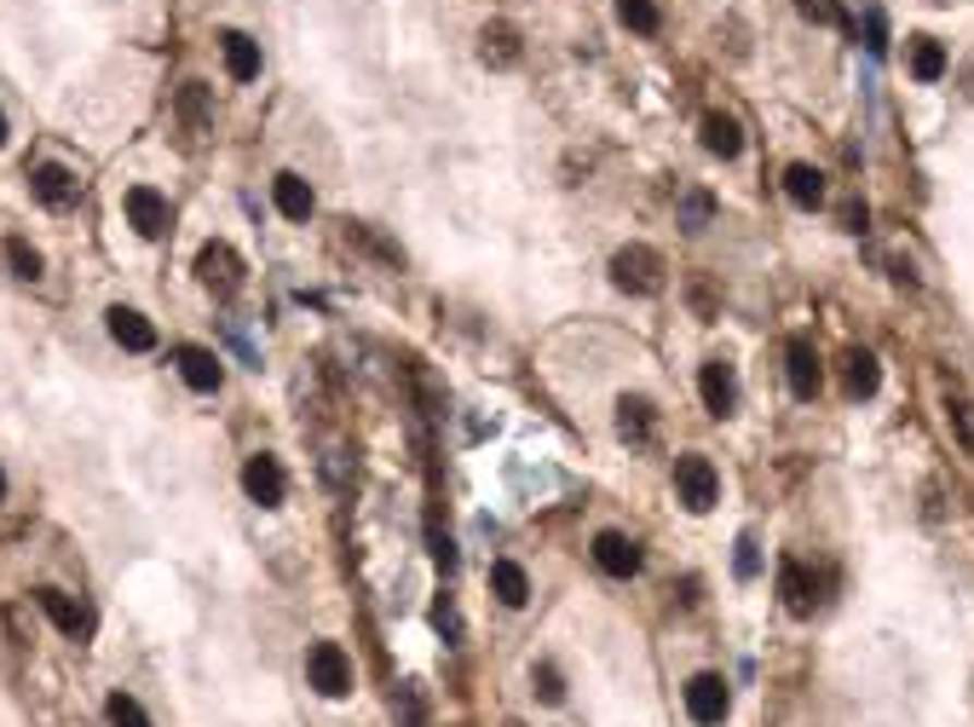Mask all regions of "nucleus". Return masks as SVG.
I'll return each mask as SVG.
<instances>
[{
	"instance_id": "1",
	"label": "nucleus",
	"mask_w": 974,
	"mask_h": 727,
	"mask_svg": "<svg viewBox=\"0 0 974 727\" xmlns=\"http://www.w3.org/2000/svg\"><path fill=\"white\" fill-rule=\"evenodd\" d=\"M612 283L623 295H658L663 289V254L646 249V242H628L612 254Z\"/></svg>"
},
{
	"instance_id": "2",
	"label": "nucleus",
	"mask_w": 974,
	"mask_h": 727,
	"mask_svg": "<svg viewBox=\"0 0 974 727\" xmlns=\"http://www.w3.org/2000/svg\"><path fill=\"white\" fill-rule=\"evenodd\" d=\"M306 681L317 687L323 699H347L352 693V658L340 641H317L306 653Z\"/></svg>"
},
{
	"instance_id": "3",
	"label": "nucleus",
	"mask_w": 974,
	"mask_h": 727,
	"mask_svg": "<svg viewBox=\"0 0 974 727\" xmlns=\"http://www.w3.org/2000/svg\"><path fill=\"white\" fill-rule=\"evenodd\" d=\"M675 491H681V502L693 514H709V509H716V497H721L716 462H709V456H681L675 462Z\"/></svg>"
},
{
	"instance_id": "4",
	"label": "nucleus",
	"mask_w": 974,
	"mask_h": 727,
	"mask_svg": "<svg viewBox=\"0 0 974 727\" xmlns=\"http://www.w3.org/2000/svg\"><path fill=\"white\" fill-rule=\"evenodd\" d=\"M726 711H733V693H726V681L716 670H704L686 681V716H693L698 727H721Z\"/></svg>"
},
{
	"instance_id": "5",
	"label": "nucleus",
	"mask_w": 974,
	"mask_h": 727,
	"mask_svg": "<svg viewBox=\"0 0 974 727\" xmlns=\"http://www.w3.org/2000/svg\"><path fill=\"white\" fill-rule=\"evenodd\" d=\"M196 277H202V289H214V295H237V289H242V260H237V249H226V242H202Z\"/></svg>"
},
{
	"instance_id": "6",
	"label": "nucleus",
	"mask_w": 974,
	"mask_h": 727,
	"mask_svg": "<svg viewBox=\"0 0 974 727\" xmlns=\"http://www.w3.org/2000/svg\"><path fill=\"white\" fill-rule=\"evenodd\" d=\"M698 393H704V410L709 416H733V404H738V370L726 358H709L704 370H698Z\"/></svg>"
},
{
	"instance_id": "7",
	"label": "nucleus",
	"mask_w": 974,
	"mask_h": 727,
	"mask_svg": "<svg viewBox=\"0 0 974 727\" xmlns=\"http://www.w3.org/2000/svg\"><path fill=\"white\" fill-rule=\"evenodd\" d=\"M168 219H173V208H168V196H161L156 186H133L128 191V226L139 231V237H161L168 231Z\"/></svg>"
},
{
	"instance_id": "8",
	"label": "nucleus",
	"mask_w": 974,
	"mask_h": 727,
	"mask_svg": "<svg viewBox=\"0 0 974 727\" xmlns=\"http://www.w3.org/2000/svg\"><path fill=\"white\" fill-rule=\"evenodd\" d=\"M784 364H790V393H796V398H819L825 364H819V353H814V341L796 335V341L784 347Z\"/></svg>"
},
{
	"instance_id": "9",
	"label": "nucleus",
	"mask_w": 974,
	"mask_h": 727,
	"mask_svg": "<svg viewBox=\"0 0 974 727\" xmlns=\"http://www.w3.org/2000/svg\"><path fill=\"white\" fill-rule=\"evenodd\" d=\"M242 491H249V497L260 502V509H277L282 491H289V485H282V462H277V456H266V451L249 456V462H242Z\"/></svg>"
},
{
	"instance_id": "10",
	"label": "nucleus",
	"mask_w": 974,
	"mask_h": 727,
	"mask_svg": "<svg viewBox=\"0 0 974 727\" xmlns=\"http://www.w3.org/2000/svg\"><path fill=\"white\" fill-rule=\"evenodd\" d=\"M173 364H179V381H185L191 393H219V381H226V364L208 347H179Z\"/></svg>"
},
{
	"instance_id": "11",
	"label": "nucleus",
	"mask_w": 974,
	"mask_h": 727,
	"mask_svg": "<svg viewBox=\"0 0 974 727\" xmlns=\"http://www.w3.org/2000/svg\"><path fill=\"white\" fill-rule=\"evenodd\" d=\"M594 565L605 577H635L640 572V543L623 537V532H600L594 537Z\"/></svg>"
},
{
	"instance_id": "12",
	"label": "nucleus",
	"mask_w": 974,
	"mask_h": 727,
	"mask_svg": "<svg viewBox=\"0 0 974 727\" xmlns=\"http://www.w3.org/2000/svg\"><path fill=\"white\" fill-rule=\"evenodd\" d=\"M272 202H277L282 219H294V226H306L312 208H317V196H312V186H306L300 174H277V179H272Z\"/></svg>"
},
{
	"instance_id": "13",
	"label": "nucleus",
	"mask_w": 974,
	"mask_h": 727,
	"mask_svg": "<svg viewBox=\"0 0 974 727\" xmlns=\"http://www.w3.org/2000/svg\"><path fill=\"white\" fill-rule=\"evenodd\" d=\"M110 335H116V347H128V353H151L156 347V323L145 312H133V307H110Z\"/></svg>"
},
{
	"instance_id": "14",
	"label": "nucleus",
	"mask_w": 974,
	"mask_h": 727,
	"mask_svg": "<svg viewBox=\"0 0 974 727\" xmlns=\"http://www.w3.org/2000/svg\"><path fill=\"white\" fill-rule=\"evenodd\" d=\"M29 191L47 202V208H70L75 202V174L58 168V162H40V168L29 174Z\"/></svg>"
},
{
	"instance_id": "15",
	"label": "nucleus",
	"mask_w": 974,
	"mask_h": 727,
	"mask_svg": "<svg viewBox=\"0 0 974 727\" xmlns=\"http://www.w3.org/2000/svg\"><path fill=\"white\" fill-rule=\"evenodd\" d=\"M698 133H704V151H709V156H721V162H733V156L744 151V128H738L733 116H721V110H709Z\"/></svg>"
},
{
	"instance_id": "16",
	"label": "nucleus",
	"mask_w": 974,
	"mask_h": 727,
	"mask_svg": "<svg viewBox=\"0 0 974 727\" xmlns=\"http://www.w3.org/2000/svg\"><path fill=\"white\" fill-rule=\"evenodd\" d=\"M784 196L796 202V208H819L825 202V174L814 168V162H790L784 168Z\"/></svg>"
},
{
	"instance_id": "17",
	"label": "nucleus",
	"mask_w": 974,
	"mask_h": 727,
	"mask_svg": "<svg viewBox=\"0 0 974 727\" xmlns=\"http://www.w3.org/2000/svg\"><path fill=\"white\" fill-rule=\"evenodd\" d=\"M219 52H226L231 81H254V75H260V40H249L242 29H226V35H219Z\"/></svg>"
},
{
	"instance_id": "18",
	"label": "nucleus",
	"mask_w": 974,
	"mask_h": 727,
	"mask_svg": "<svg viewBox=\"0 0 974 727\" xmlns=\"http://www.w3.org/2000/svg\"><path fill=\"white\" fill-rule=\"evenodd\" d=\"M842 388H847V393H854V398H870V393H877V388H882V364H877V358H870L865 347H854V353H847V358H842Z\"/></svg>"
},
{
	"instance_id": "19",
	"label": "nucleus",
	"mask_w": 974,
	"mask_h": 727,
	"mask_svg": "<svg viewBox=\"0 0 974 727\" xmlns=\"http://www.w3.org/2000/svg\"><path fill=\"white\" fill-rule=\"evenodd\" d=\"M491 595L502 606H525V600H531V577H525L519 560H496L491 565Z\"/></svg>"
},
{
	"instance_id": "20",
	"label": "nucleus",
	"mask_w": 974,
	"mask_h": 727,
	"mask_svg": "<svg viewBox=\"0 0 974 727\" xmlns=\"http://www.w3.org/2000/svg\"><path fill=\"white\" fill-rule=\"evenodd\" d=\"M779 595H784V606H790L796 618L814 612V583H807L802 560H784V565H779Z\"/></svg>"
},
{
	"instance_id": "21",
	"label": "nucleus",
	"mask_w": 974,
	"mask_h": 727,
	"mask_svg": "<svg viewBox=\"0 0 974 727\" xmlns=\"http://www.w3.org/2000/svg\"><path fill=\"white\" fill-rule=\"evenodd\" d=\"M35 600H40V612H47L64 635H81V630H87V612H81V606H75L64 589H35Z\"/></svg>"
},
{
	"instance_id": "22",
	"label": "nucleus",
	"mask_w": 974,
	"mask_h": 727,
	"mask_svg": "<svg viewBox=\"0 0 974 727\" xmlns=\"http://www.w3.org/2000/svg\"><path fill=\"white\" fill-rule=\"evenodd\" d=\"M911 75H917L923 87H935V81L946 75V47H940L935 35H917V40H911Z\"/></svg>"
},
{
	"instance_id": "23",
	"label": "nucleus",
	"mask_w": 974,
	"mask_h": 727,
	"mask_svg": "<svg viewBox=\"0 0 974 727\" xmlns=\"http://www.w3.org/2000/svg\"><path fill=\"white\" fill-rule=\"evenodd\" d=\"M617 433L635 439V444L652 439V404L646 398H617Z\"/></svg>"
},
{
	"instance_id": "24",
	"label": "nucleus",
	"mask_w": 974,
	"mask_h": 727,
	"mask_svg": "<svg viewBox=\"0 0 974 727\" xmlns=\"http://www.w3.org/2000/svg\"><path fill=\"white\" fill-rule=\"evenodd\" d=\"M479 40H484V47H479L484 64H514V58H519V29L514 24H491Z\"/></svg>"
},
{
	"instance_id": "25",
	"label": "nucleus",
	"mask_w": 974,
	"mask_h": 727,
	"mask_svg": "<svg viewBox=\"0 0 974 727\" xmlns=\"http://www.w3.org/2000/svg\"><path fill=\"white\" fill-rule=\"evenodd\" d=\"M617 17H623L635 35H658V24H663L658 0H617Z\"/></svg>"
},
{
	"instance_id": "26",
	"label": "nucleus",
	"mask_w": 974,
	"mask_h": 727,
	"mask_svg": "<svg viewBox=\"0 0 974 727\" xmlns=\"http://www.w3.org/2000/svg\"><path fill=\"white\" fill-rule=\"evenodd\" d=\"M179 110H185V121H191V128H208V116H214V98H208V87H202V81H185V87H179Z\"/></svg>"
},
{
	"instance_id": "27",
	"label": "nucleus",
	"mask_w": 974,
	"mask_h": 727,
	"mask_svg": "<svg viewBox=\"0 0 974 727\" xmlns=\"http://www.w3.org/2000/svg\"><path fill=\"white\" fill-rule=\"evenodd\" d=\"M105 716H110V727H151V716H145V704H139L133 693H110V704H105Z\"/></svg>"
},
{
	"instance_id": "28",
	"label": "nucleus",
	"mask_w": 974,
	"mask_h": 727,
	"mask_svg": "<svg viewBox=\"0 0 974 727\" xmlns=\"http://www.w3.org/2000/svg\"><path fill=\"white\" fill-rule=\"evenodd\" d=\"M7 260H12V272L24 277V283H35V277H40V249H29L24 237H12V242H7Z\"/></svg>"
},
{
	"instance_id": "29",
	"label": "nucleus",
	"mask_w": 974,
	"mask_h": 727,
	"mask_svg": "<svg viewBox=\"0 0 974 727\" xmlns=\"http://www.w3.org/2000/svg\"><path fill=\"white\" fill-rule=\"evenodd\" d=\"M531 687H537V699H542V704H560V699H565L560 664H537V670H531Z\"/></svg>"
},
{
	"instance_id": "30",
	"label": "nucleus",
	"mask_w": 974,
	"mask_h": 727,
	"mask_svg": "<svg viewBox=\"0 0 974 727\" xmlns=\"http://www.w3.org/2000/svg\"><path fill=\"white\" fill-rule=\"evenodd\" d=\"M796 12L814 17V24H847V17L837 12V0H796Z\"/></svg>"
},
{
	"instance_id": "31",
	"label": "nucleus",
	"mask_w": 974,
	"mask_h": 727,
	"mask_svg": "<svg viewBox=\"0 0 974 727\" xmlns=\"http://www.w3.org/2000/svg\"><path fill=\"white\" fill-rule=\"evenodd\" d=\"M404 727H428V704H421L416 687H404Z\"/></svg>"
},
{
	"instance_id": "32",
	"label": "nucleus",
	"mask_w": 974,
	"mask_h": 727,
	"mask_svg": "<svg viewBox=\"0 0 974 727\" xmlns=\"http://www.w3.org/2000/svg\"><path fill=\"white\" fill-rule=\"evenodd\" d=\"M733 565H738V577H756V565H761L756 560V537H738V560Z\"/></svg>"
},
{
	"instance_id": "33",
	"label": "nucleus",
	"mask_w": 974,
	"mask_h": 727,
	"mask_svg": "<svg viewBox=\"0 0 974 727\" xmlns=\"http://www.w3.org/2000/svg\"><path fill=\"white\" fill-rule=\"evenodd\" d=\"M865 35H870V40H865L870 52H882V47H888V24H882V12H870V17H865Z\"/></svg>"
},
{
	"instance_id": "34",
	"label": "nucleus",
	"mask_w": 974,
	"mask_h": 727,
	"mask_svg": "<svg viewBox=\"0 0 974 727\" xmlns=\"http://www.w3.org/2000/svg\"><path fill=\"white\" fill-rule=\"evenodd\" d=\"M951 428H958L963 451H974V428H969V410H963V404H951Z\"/></svg>"
},
{
	"instance_id": "35",
	"label": "nucleus",
	"mask_w": 974,
	"mask_h": 727,
	"mask_svg": "<svg viewBox=\"0 0 974 727\" xmlns=\"http://www.w3.org/2000/svg\"><path fill=\"white\" fill-rule=\"evenodd\" d=\"M686 219H693V226H704V219H709V196H693V202H686Z\"/></svg>"
},
{
	"instance_id": "36",
	"label": "nucleus",
	"mask_w": 974,
	"mask_h": 727,
	"mask_svg": "<svg viewBox=\"0 0 974 727\" xmlns=\"http://www.w3.org/2000/svg\"><path fill=\"white\" fill-rule=\"evenodd\" d=\"M0 145H7V116H0Z\"/></svg>"
},
{
	"instance_id": "37",
	"label": "nucleus",
	"mask_w": 974,
	"mask_h": 727,
	"mask_svg": "<svg viewBox=\"0 0 974 727\" xmlns=\"http://www.w3.org/2000/svg\"><path fill=\"white\" fill-rule=\"evenodd\" d=\"M0 497H7V474H0Z\"/></svg>"
}]
</instances>
